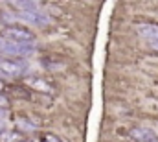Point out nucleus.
<instances>
[{"label": "nucleus", "mask_w": 158, "mask_h": 142, "mask_svg": "<svg viewBox=\"0 0 158 142\" xmlns=\"http://www.w3.org/2000/svg\"><path fill=\"white\" fill-rule=\"evenodd\" d=\"M4 37L13 41V42H26V44H31L35 41V35L30 30L20 28V26H6L4 28Z\"/></svg>", "instance_id": "nucleus-1"}, {"label": "nucleus", "mask_w": 158, "mask_h": 142, "mask_svg": "<svg viewBox=\"0 0 158 142\" xmlns=\"http://www.w3.org/2000/svg\"><path fill=\"white\" fill-rule=\"evenodd\" d=\"M19 17H22L24 20H28L30 24H35V26H46L52 22L50 15L44 13L42 9H28V11H19Z\"/></svg>", "instance_id": "nucleus-2"}, {"label": "nucleus", "mask_w": 158, "mask_h": 142, "mask_svg": "<svg viewBox=\"0 0 158 142\" xmlns=\"http://www.w3.org/2000/svg\"><path fill=\"white\" fill-rule=\"evenodd\" d=\"M131 139H134L136 142H158V137L153 129L147 127H136L131 131Z\"/></svg>", "instance_id": "nucleus-3"}, {"label": "nucleus", "mask_w": 158, "mask_h": 142, "mask_svg": "<svg viewBox=\"0 0 158 142\" xmlns=\"http://www.w3.org/2000/svg\"><path fill=\"white\" fill-rule=\"evenodd\" d=\"M26 85H30V87H31V89H35L37 92H44V94L53 92L52 83H48V81H46V79H42V78H26Z\"/></svg>", "instance_id": "nucleus-4"}, {"label": "nucleus", "mask_w": 158, "mask_h": 142, "mask_svg": "<svg viewBox=\"0 0 158 142\" xmlns=\"http://www.w3.org/2000/svg\"><path fill=\"white\" fill-rule=\"evenodd\" d=\"M136 32L149 41H158V24H140L136 26Z\"/></svg>", "instance_id": "nucleus-5"}, {"label": "nucleus", "mask_w": 158, "mask_h": 142, "mask_svg": "<svg viewBox=\"0 0 158 142\" xmlns=\"http://www.w3.org/2000/svg\"><path fill=\"white\" fill-rule=\"evenodd\" d=\"M0 142H22V137L19 133H13V131H2Z\"/></svg>", "instance_id": "nucleus-6"}, {"label": "nucleus", "mask_w": 158, "mask_h": 142, "mask_svg": "<svg viewBox=\"0 0 158 142\" xmlns=\"http://www.w3.org/2000/svg\"><path fill=\"white\" fill-rule=\"evenodd\" d=\"M39 142H61V139L53 133H40Z\"/></svg>", "instance_id": "nucleus-7"}, {"label": "nucleus", "mask_w": 158, "mask_h": 142, "mask_svg": "<svg viewBox=\"0 0 158 142\" xmlns=\"http://www.w3.org/2000/svg\"><path fill=\"white\" fill-rule=\"evenodd\" d=\"M149 42H151V46H153V48H156V50H158V41H149Z\"/></svg>", "instance_id": "nucleus-8"}, {"label": "nucleus", "mask_w": 158, "mask_h": 142, "mask_svg": "<svg viewBox=\"0 0 158 142\" xmlns=\"http://www.w3.org/2000/svg\"><path fill=\"white\" fill-rule=\"evenodd\" d=\"M2 91H4V81L0 79V92H2Z\"/></svg>", "instance_id": "nucleus-9"}, {"label": "nucleus", "mask_w": 158, "mask_h": 142, "mask_svg": "<svg viewBox=\"0 0 158 142\" xmlns=\"http://www.w3.org/2000/svg\"><path fill=\"white\" fill-rule=\"evenodd\" d=\"M22 142H26V140H22Z\"/></svg>", "instance_id": "nucleus-10"}]
</instances>
